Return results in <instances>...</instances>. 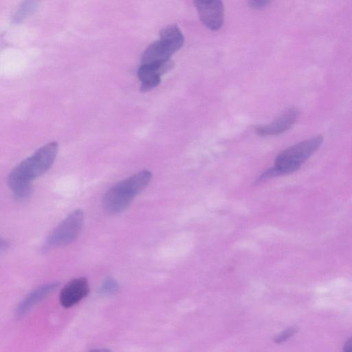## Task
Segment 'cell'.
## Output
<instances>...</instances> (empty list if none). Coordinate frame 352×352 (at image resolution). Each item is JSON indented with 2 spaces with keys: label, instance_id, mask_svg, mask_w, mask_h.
Returning <instances> with one entry per match:
<instances>
[{
  "label": "cell",
  "instance_id": "cell-12",
  "mask_svg": "<svg viewBox=\"0 0 352 352\" xmlns=\"http://www.w3.org/2000/svg\"><path fill=\"white\" fill-rule=\"evenodd\" d=\"M119 289V285L112 278H106L100 287V293L103 295H111L116 294Z\"/></svg>",
  "mask_w": 352,
  "mask_h": 352
},
{
  "label": "cell",
  "instance_id": "cell-11",
  "mask_svg": "<svg viewBox=\"0 0 352 352\" xmlns=\"http://www.w3.org/2000/svg\"><path fill=\"white\" fill-rule=\"evenodd\" d=\"M160 38L168 43L175 52L183 46L184 42L182 32L175 25L164 28L160 32Z\"/></svg>",
  "mask_w": 352,
  "mask_h": 352
},
{
  "label": "cell",
  "instance_id": "cell-9",
  "mask_svg": "<svg viewBox=\"0 0 352 352\" xmlns=\"http://www.w3.org/2000/svg\"><path fill=\"white\" fill-rule=\"evenodd\" d=\"M176 52L166 41L160 38L150 44L141 58V65L160 64L170 60Z\"/></svg>",
  "mask_w": 352,
  "mask_h": 352
},
{
  "label": "cell",
  "instance_id": "cell-7",
  "mask_svg": "<svg viewBox=\"0 0 352 352\" xmlns=\"http://www.w3.org/2000/svg\"><path fill=\"white\" fill-rule=\"evenodd\" d=\"M89 292V283L85 278L80 277L71 280L61 289L60 303L65 308L73 307L83 299Z\"/></svg>",
  "mask_w": 352,
  "mask_h": 352
},
{
  "label": "cell",
  "instance_id": "cell-13",
  "mask_svg": "<svg viewBox=\"0 0 352 352\" xmlns=\"http://www.w3.org/2000/svg\"><path fill=\"white\" fill-rule=\"evenodd\" d=\"M296 331L297 329L296 327H289L278 334L275 338L274 341L277 343L285 342L292 337L296 333Z\"/></svg>",
  "mask_w": 352,
  "mask_h": 352
},
{
  "label": "cell",
  "instance_id": "cell-2",
  "mask_svg": "<svg viewBox=\"0 0 352 352\" xmlns=\"http://www.w3.org/2000/svg\"><path fill=\"white\" fill-rule=\"evenodd\" d=\"M323 138L320 135L297 143L280 153L276 157L274 166L263 172L257 182L288 174L297 170L321 146Z\"/></svg>",
  "mask_w": 352,
  "mask_h": 352
},
{
  "label": "cell",
  "instance_id": "cell-3",
  "mask_svg": "<svg viewBox=\"0 0 352 352\" xmlns=\"http://www.w3.org/2000/svg\"><path fill=\"white\" fill-rule=\"evenodd\" d=\"M151 177L150 171L143 170L116 184L102 199L105 211L116 214L125 210L134 197L146 188Z\"/></svg>",
  "mask_w": 352,
  "mask_h": 352
},
{
  "label": "cell",
  "instance_id": "cell-16",
  "mask_svg": "<svg viewBox=\"0 0 352 352\" xmlns=\"http://www.w3.org/2000/svg\"><path fill=\"white\" fill-rule=\"evenodd\" d=\"M91 352H109V351H107L106 349H94Z\"/></svg>",
  "mask_w": 352,
  "mask_h": 352
},
{
  "label": "cell",
  "instance_id": "cell-10",
  "mask_svg": "<svg viewBox=\"0 0 352 352\" xmlns=\"http://www.w3.org/2000/svg\"><path fill=\"white\" fill-rule=\"evenodd\" d=\"M58 286V283H47L32 292L18 306L16 311V315L22 316L25 314L32 307L56 289Z\"/></svg>",
  "mask_w": 352,
  "mask_h": 352
},
{
  "label": "cell",
  "instance_id": "cell-14",
  "mask_svg": "<svg viewBox=\"0 0 352 352\" xmlns=\"http://www.w3.org/2000/svg\"><path fill=\"white\" fill-rule=\"evenodd\" d=\"M270 3V2L269 1H265V0L250 1H248L249 6L251 8H254V9H261V8H263L266 7L267 6H268V4Z\"/></svg>",
  "mask_w": 352,
  "mask_h": 352
},
{
  "label": "cell",
  "instance_id": "cell-1",
  "mask_svg": "<svg viewBox=\"0 0 352 352\" xmlns=\"http://www.w3.org/2000/svg\"><path fill=\"white\" fill-rule=\"evenodd\" d=\"M57 153L58 144L47 143L14 168L8 176V184L16 198L23 200L30 197L32 181L47 171Z\"/></svg>",
  "mask_w": 352,
  "mask_h": 352
},
{
  "label": "cell",
  "instance_id": "cell-6",
  "mask_svg": "<svg viewBox=\"0 0 352 352\" xmlns=\"http://www.w3.org/2000/svg\"><path fill=\"white\" fill-rule=\"evenodd\" d=\"M171 60L160 64L141 65L138 76L141 81V91H147L157 87L161 81V76L173 67Z\"/></svg>",
  "mask_w": 352,
  "mask_h": 352
},
{
  "label": "cell",
  "instance_id": "cell-5",
  "mask_svg": "<svg viewBox=\"0 0 352 352\" xmlns=\"http://www.w3.org/2000/svg\"><path fill=\"white\" fill-rule=\"evenodd\" d=\"M200 20L208 29L216 31L219 30L224 19V8L221 1H195Z\"/></svg>",
  "mask_w": 352,
  "mask_h": 352
},
{
  "label": "cell",
  "instance_id": "cell-15",
  "mask_svg": "<svg viewBox=\"0 0 352 352\" xmlns=\"http://www.w3.org/2000/svg\"><path fill=\"white\" fill-rule=\"evenodd\" d=\"M342 352H352V337L346 341Z\"/></svg>",
  "mask_w": 352,
  "mask_h": 352
},
{
  "label": "cell",
  "instance_id": "cell-8",
  "mask_svg": "<svg viewBox=\"0 0 352 352\" xmlns=\"http://www.w3.org/2000/svg\"><path fill=\"white\" fill-rule=\"evenodd\" d=\"M298 115V111L296 109H287L272 122L256 126L255 131L261 136L280 134L293 126L297 120Z\"/></svg>",
  "mask_w": 352,
  "mask_h": 352
},
{
  "label": "cell",
  "instance_id": "cell-4",
  "mask_svg": "<svg viewBox=\"0 0 352 352\" xmlns=\"http://www.w3.org/2000/svg\"><path fill=\"white\" fill-rule=\"evenodd\" d=\"M84 223V213L76 210L68 215L49 235L45 248H57L74 241L81 231Z\"/></svg>",
  "mask_w": 352,
  "mask_h": 352
}]
</instances>
